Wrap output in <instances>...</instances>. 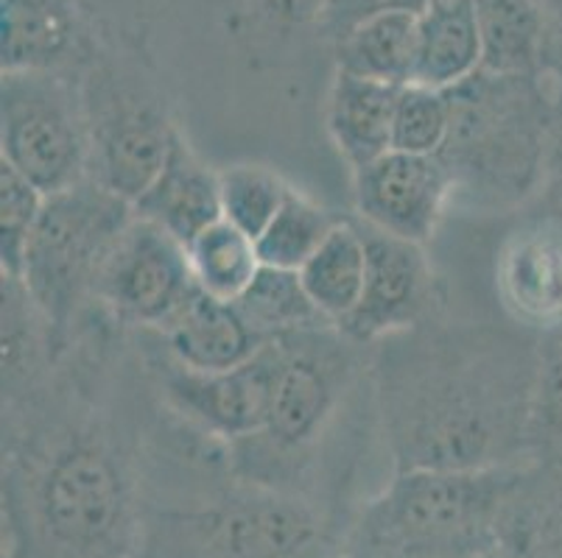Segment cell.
Wrapping results in <instances>:
<instances>
[{
  "instance_id": "6da1fadb",
  "label": "cell",
  "mask_w": 562,
  "mask_h": 558,
  "mask_svg": "<svg viewBox=\"0 0 562 558\" xmlns=\"http://www.w3.org/2000/svg\"><path fill=\"white\" fill-rule=\"evenodd\" d=\"M540 338L437 319L370 357L383 439L397 472L529 464V402Z\"/></svg>"
},
{
  "instance_id": "7a4b0ae2",
  "label": "cell",
  "mask_w": 562,
  "mask_h": 558,
  "mask_svg": "<svg viewBox=\"0 0 562 558\" xmlns=\"http://www.w3.org/2000/svg\"><path fill=\"white\" fill-rule=\"evenodd\" d=\"M3 547L9 558H137L143 458L115 424L45 383L3 406Z\"/></svg>"
},
{
  "instance_id": "3957f363",
  "label": "cell",
  "mask_w": 562,
  "mask_h": 558,
  "mask_svg": "<svg viewBox=\"0 0 562 558\" xmlns=\"http://www.w3.org/2000/svg\"><path fill=\"white\" fill-rule=\"evenodd\" d=\"M330 531L303 494L216 472L146 494L137 558H328Z\"/></svg>"
},
{
  "instance_id": "277c9868",
  "label": "cell",
  "mask_w": 562,
  "mask_h": 558,
  "mask_svg": "<svg viewBox=\"0 0 562 558\" xmlns=\"http://www.w3.org/2000/svg\"><path fill=\"white\" fill-rule=\"evenodd\" d=\"M451 95V135L439 151L457 202L476 209L529 207L543 173L560 87L549 73H476Z\"/></svg>"
},
{
  "instance_id": "5b68a950",
  "label": "cell",
  "mask_w": 562,
  "mask_h": 558,
  "mask_svg": "<svg viewBox=\"0 0 562 558\" xmlns=\"http://www.w3.org/2000/svg\"><path fill=\"white\" fill-rule=\"evenodd\" d=\"M526 467L397 472L361 514L352 558H476L493 550Z\"/></svg>"
},
{
  "instance_id": "8992f818",
  "label": "cell",
  "mask_w": 562,
  "mask_h": 558,
  "mask_svg": "<svg viewBox=\"0 0 562 558\" xmlns=\"http://www.w3.org/2000/svg\"><path fill=\"white\" fill-rule=\"evenodd\" d=\"M274 341L280 346V368L272 411L260 433L229 444V467L235 478L305 498V475L364 368L367 346L350 341L339 327L294 332Z\"/></svg>"
},
{
  "instance_id": "52a82bcc",
  "label": "cell",
  "mask_w": 562,
  "mask_h": 558,
  "mask_svg": "<svg viewBox=\"0 0 562 558\" xmlns=\"http://www.w3.org/2000/svg\"><path fill=\"white\" fill-rule=\"evenodd\" d=\"M135 218V207L93 179L45 198L18 280L54 332L65 355L74 324L90 301L106 258Z\"/></svg>"
},
{
  "instance_id": "ba28073f",
  "label": "cell",
  "mask_w": 562,
  "mask_h": 558,
  "mask_svg": "<svg viewBox=\"0 0 562 558\" xmlns=\"http://www.w3.org/2000/svg\"><path fill=\"white\" fill-rule=\"evenodd\" d=\"M0 160L45 196L90 179L85 90L56 70H3Z\"/></svg>"
},
{
  "instance_id": "9c48e42d",
  "label": "cell",
  "mask_w": 562,
  "mask_h": 558,
  "mask_svg": "<svg viewBox=\"0 0 562 558\" xmlns=\"http://www.w3.org/2000/svg\"><path fill=\"white\" fill-rule=\"evenodd\" d=\"M146 366L162 399V408L173 419L229 447L263 430L272 411L280 346L278 341H266L252 361L227 372H196L177 363L162 346H157L146 357Z\"/></svg>"
},
{
  "instance_id": "30bf717a",
  "label": "cell",
  "mask_w": 562,
  "mask_h": 558,
  "mask_svg": "<svg viewBox=\"0 0 562 558\" xmlns=\"http://www.w3.org/2000/svg\"><path fill=\"white\" fill-rule=\"evenodd\" d=\"M193 291L186 243L135 215L106 258L95 301L121 327L160 332Z\"/></svg>"
},
{
  "instance_id": "8fae6325",
  "label": "cell",
  "mask_w": 562,
  "mask_h": 558,
  "mask_svg": "<svg viewBox=\"0 0 562 558\" xmlns=\"http://www.w3.org/2000/svg\"><path fill=\"white\" fill-rule=\"evenodd\" d=\"M90 121V179L135 204L155 182L180 135L166 106L137 92L101 87L85 90Z\"/></svg>"
},
{
  "instance_id": "7c38bea8",
  "label": "cell",
  "mask_w": 562,
  "mask_h": 558,
  "mask_svg": "<svg viewBox=\"0 0 562 558\" xmlns=\"http://www.w3.org/2000/svg\"><path fill=\"white\" fill-rule=\"evenodd\" d=\"M453 202L457 187L442 157L392 148L352 171L356 221L408 243H431Z\"/></svg>"
},
{
  "instance_id": "4fadbf2b",
  "label": "cell",
  "mask_w": 562,
  "mask_h": 558,
  "mask_svg": "<svg viewBox=\"0 0 562 558\" xmlns=\"http://www.w3.org/2000/svg\"><path fill=\"white\" fill-rule=\"evenodd\" d=\"M367 243V280L359 307L339 327L350 341L378 346L434 319L437 276L426 246L392 238L361 224Z\"/></svg>"
},
{
  "instance_id": "5bb4252c",
  "label": "cell",
  "mask_w": 562,
  "mask_h": 558,
  "mask_svg": "<svg viewBox=\"0 0 562 558\" xmlns=\"http://www.w3.org/2000/svg\"><path fill=\"white\" fill-rule=\"evenodd\" d=\"M495 291L515 327L562 338V221L526 209L498 246Z\"/></svg>"
},
{
  "instance_id": "9a60e30c",
  "label": "cell",
  "mask_w": 562,
  "mask_h": 558,
  "mask_svg": "<svg viewBox=\"0 0 562 558\" xmlns=\"http://www.w3.org/2000/svg\"><path fill=\"white\" fill-rule=\"evenodd\" d=\"M137 218L157 224L180 243H191L204 229L222 221V182L218 171L193 151L186 135L173 137V146L155 182L135 204Z\"/></svg>"
},
{
  "instance_id": "2e32d148",
  "label": "cell",
  "mask_w": 562,
  "mask_h": 558,
  "mask_svg": "<svg viewBox=\"0 0 562 558\" xmlns=\"http://www.w3.org/2000/svg\"><path fill=\"white\" fill-rule=\"evenodd\" d=\"M177 363L196 372H227L252 361L266 346L229 301L193 291L160 332H151Z\"/></svg>"
},
{
  "instance_id": "e0dca14e",
  "label": "cell",
  "mask_w": 562,
  "mask_h": 558,
  "mask_svg": "<svg viewBox=\"0 0 562 558\" xmlns=\"http://www.w3.org/2000/svg\"><path fill=\"white\" fill-rule=\"evenodd\" d=\"M401 87L336 70L325 104V129L350 171L392 151V123Z\"/></svg>"
},
{
  "instance_id": "ac0fdd59",
  "label": "cell",
  "mask_w": 562,
  "mask_h": 558,
  "mask_svg": "<svg viewBox=\"0 0 562 558\" xmlns=\"http://www.w3.org/2000/svg\"><path fill=\"white\" fill-rule=\"evenodd\" d=\"M484 45L476 0H431L417 12L414 84L453 90L482 73Z\"/></svg>"
},
{
  "instance_id": "d6986e66",
  "label": "cell",
  "mask_w": 562,
  "mask_h": 558,
  "mask_svg": "<svg viewBox=\"0 0 562 558\" xmlns=\"http://www.w3.org/2000/svg\"><path fill=\"white\" fill-rule=\"evenodd\" d=\"M336 70L406 87L417 59V12L390 9L364 18L334 43Z\"/></svg>"
},
{
  "instance_id": "ffe728a7",
  "label": "cell",
  "mask_w": 562,
  "mask_h": 558,
  "mask_svg": "<svg viewBox=\"0 0 562 558\" xmlns=\"http://www.w3.org/2000/svg\"><path fill=\"white\" fill-rule=\"evenodd\" d=\"M484 45V73H546L549 9L543 0H476Z\"/></svg>"
},
{
  "instance_id": "44dd1931",
  "label": "cell",
  "mask_w": 562,
  "mask_h": 558,
  "mask_svg": "<svg viewBox=\"0 0 562 558\" xmlns=\"http://www.w3.org/2000/svg\"><path fill=\"white\" fill-rule=\"evenodd\" d=\"M54 332L18 276L3 274V406L45 386L59 361Z\"/></svg>"
},
{
  "instance_id": "7402d4cb",
  "label": "cell",
  "mask_w": 562,
  "mask_h": 558,
  "mask_svg": "<svg viewBox=\"0 0 562 558\" xmlns=\"http://www.w3.org/2000/svg\"><path fill=\"white\" fill-rule=\"evenodd\" d=\"M325 321L341 327L359 307L367 280V243L356 218H341L319 252L297 271Z\"/></svg>"
},
{
  "instance_id": "603a6c76",
  "label": "cell",
  "mask_w": 562,
  "mask_h": 558,
  "mask_svg": "<svg viewBox=\"0 0 562 558\" xmlns=\"http://www.w3.org/2000/svg\"><path fill=\"white\" fill-rule=\"evenodd\" d=\"M186 249L196 288L229 305L241 299L244 291L263 269L255 238L224 218L196 235Z\"/></svg>"
},
{
  "instance_id": "cb8c5ba5",
  "label": "cell",
  "mask_w": 562,
  "mask_h": 558,
  "mask_svg": "<svg viewBox=\"0 0 562 558\" xmlns=\"http://www.w3.org/2000/svg\"><path fill=\"white\" fill-rule=\"evenodd\" d=\"M235 310L263 341L294 335V332L334 327L316 310L297 271L263 265L252 285L235 301Z\"/></svg>"
},
{
  "instance_id": "d4e9b609",
  "label": "cell",
  "mask_w": 562,
  "mask_h": 558,
  "mask_svg": "<svg viewBox=\"0 0 562 558\" xmlns=\"http://www.w3.org/2000/svg\"><path fill=\"white\" fill-rule=\"evenodd\" d=\"M339 224V215L294 187L280 213L272 218V224L255 240L260 260L269 269L300 271L319 252V246L330 238V232Z\"/></svg>"
},
{
  "instance_id": "484cf974",
  "label": "cell",
  "mask_w": 562,
  "mask_h": 558,
  "mask_svg": "<svg viewBox=\"0 0 562 558\" xmlns=\"http://www.w3.org/2000/svg\"><path fill=\"white\" fill-rule=\"evenodd\" d=\"M222 182V218L258 240L289 193L294 191L274 168L235 162L218 171Z\"/></svg>"
},
{
  "instance_id": "4316f807",
  "label": "cell",
  "mask_w": 562,
  "mask_h": 558,
  "mask_svg": "<svg viewBox=\"0 0 562 558\" xmlns=\"http://www.w3.org/2000/svg\"><path fill=\"white\" fill-rule=\"evenodd\" d=\"M526 439L529 464L562 467V338H540Z\"/></svg>"
},
{
  "instance_id": "83f0119b",
  "label": "cell",
  "mask_w": 562,
  "mask_h": 558,
  "mask_svg": "<svg viewBox=\"0 0 562 558\" xmlns=\"http://www.w3.org/2000/svg\"><path fill=\"white\" fill-rule=\"evenodd\" d=\"M451 95L426 84L401 87L392 123V148L406 153L439 157L451 135Z\"/></svg>"
},
{
  "instance_id": "f1b7e54d",
  "label": "cell",
  "mask_w": 562,
  "mask_h": 558,
  "mask_svg": "<svg viewBox=\"0 0 562 558\" xmlns=\"http://www.w3.org/2000/svg\"><path fill=\"white\" fill-rule=\"evenodd\" d=\"M45 198L48 196L37 184L0 160V265H3V274H20L25 246L37 227Z\"/></svg>"
},
{
  "instance_id": "f546056e",
  "label": "cell",
  "mask_w": 562,
  "mask_h": 558,
  "mask_svg": "<svg viewBox=\"0 0 562 558\" xmlns=\"http://www.w3.org/2000/svg\"><path fill=\"white\" fill-rule=\"evenodd\" d=\"M529 213H543L562 221V92L557 99L554 121H551L549 146H546L543 173H540L538 193L531 198Z\"/></svg>"
},
{
  "instance_id": "4dcf8cb0",
  "label": "cell",
  "mask_w": 562,
  "mask_h": 558,
  "mask_svg": "<svg viewBox=\"0 0 562 558\" xmlns=\"http://www.w3.org/2000/svg\"><path fill=\"white\" fill-rule=\"evenodd\" d=\"M431 0H328L325 14L319 25L325 29L330 39H339L345 31L361 23L364 18L378 12H390V9H406V12H423Z\"/></svg>"
},
{
  "instance_id": "1f68e13d",
  "label": "cell",
  "mask_w": 562,
  "mask_h": 558,
  "mask_svg": "<svg viewBox=\"0 0 562 558\" xmlns=\"http://www.w3.org/2000/svg\"><path fill=\"white\" fill-rule=\"evenodd\" d=\"M260 3L274 20H283L291 25L314 23V20L319 23L325 7H328V0H260Z\"/></svg>"
},
{
  "instance_id": "d6a6232c",
  "label": "cell",
  "mask_w": 562,
  "mask_h": 558,
  "mask_svg": "<svg viewBox=\"0 0 562 558\" xmlns=\"http://www.w3.org/2000/svg\"><path fill=\"white\" fill-rule=\"evenodd\" d=\"M546 73L557 81L562 92V0H554L549 9V54H546Z\"/></svg>"
},
{
  "instance_id": "836d02e7",
  "label": "cell",
  "mask_w": 562,
  "mask_h": 558,
  "mask_svg": "<svg viewBox=\"0 0 562 558\" xmlns=\"http://www.w3.org/2000/svg\"><path fill=\"white\" fill-rule=\"evenodd\" d=\"M476 558H507V556H504V553H501L498 547H493V550L482 553V556H476Z\"/></svg>"
}]
</instances>
